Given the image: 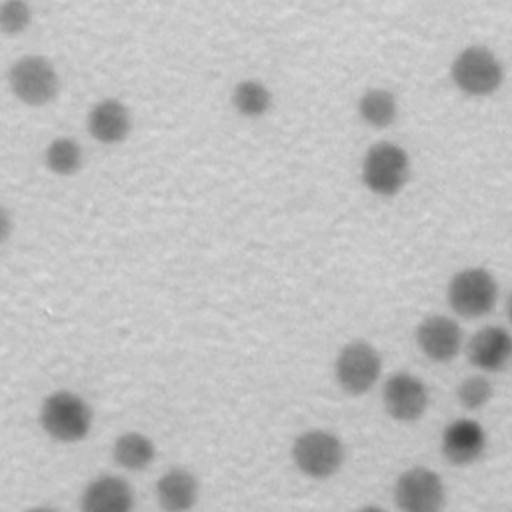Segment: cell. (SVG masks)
<instances>
[{"mask_svg":"<svg viewBox=\"0 0 512 512\" xmlns=\"http://www.w3.org/2000/svg\"><path fill=\"white\" fill-rule=\"evenodd\" d=\"M40 426L56 442H82L90 430L94 412L92 406L72 390H54L42 400Z\"/></svg>","mask_w":512,"mask_h":512,"instance_id":"1","label":"cell"},{"mask_svg":"<svg viewBox=\"0 0 512 512\" xmlns=\"http://www.w3.org/2000/svg\"><path fill=\"white\" fill-rule=\"evenodd\" d=\"M360 180L374 196L392 198L400 194L410 180L408 152L388 140L372 144L362 158Z\"/></svg>","mask_w":512,"mask_h":512,"instance_id":"2","label":"cell"},{"mask_svg":"<svg viewBox=\"0 0 512 512\" xmlns=\"http://www.w3.org/2000/svg\"><path fill=\"white\" fill-rule=\"evenodd\" d=\"M504 64L486 46H466L450 62V80L466 96H492L504 84Z\"/></svg>","mask_w":512,"mask_h":512,"instance_id":"3","label":"cell"},{"mask_svg":"<svg viewBox=\"0 0 512 512\" xmlns=\"http://www.w3.org/2000/svg\"><path fill=\"white\" fill-rule=\"evenodd\" d=\"M446 300L452 312L462 318H480L494 310L498 302V282L482 266L458 270L446 288Z\"/></svg>","mask_w":512,"mask_h":512,"instance_id":"4","label":"cell"},{"mask_svg":"<svg viewBox=\"0 0 512 512\" xmlns=\"http://www.w3.org/2000/svg\"><path fill=\"white\" fill-rule=\"evenodd\" d=\"M290 456L294 466L304 476L314 480H326L342 468L344 444L334 432L312 428L294 438Z\"/></svg>","mask_w":512,"mask_h":512,"instance_id":"5","label":"cell"},{"mask_svg":"<svg viewBox=\"0 0 512 512\" xmlns=\"http://www.w3.org/2000/svg\"><path fill=\"white\" fill-rule=\"evenodd\" d=\"M8 86L16 100L36 108L56 98L60 78L48 58L40 54H26L12 62L8 70Z\"/></svg>","mask_w":512,"mask_h":512,"instance_id":"6","label":"cell"},{"mask_svg":"<svg viewBox=\"0 0 512 512\" xmlns=\"http://www.w3.org/2000/svg\"><path fill=\"white\" fill-rule=\"evenodd\" d=\"M382 374L380 352L366 340H350L334 360V378L342 392L362 396L370 392Z\"/></svg>","mask_w":512,"mask_h":512,"instance_id":"7","label":"cell"},{"mask_svg":"<svg viewBox=\"0 0 512 512\" xmlns=\"http://www.w3.org/2000/svg\"><path fill=\"white\" fill-rule=\"evenodd\" d=\"M394 504L400 512H442L446 488L440 474L426 466L404 470L394 484Z\"/></svg>","mask_w":512,"mask_h":512,"instance_id":"8","label":"cell"},{"mask_svg":"<svg viewBox=\"0 0 512 512\" xmlns=\"http://www.w3.org/2000/svg\"><path fill=\"white\" fill-rule=\"evenodd\" d=\"M430 402L428 386L410 372H394L382 386V404L396 422H416Z\"/></svg>","mask_w":512,"mask_h":512,"instance_id":"9","label":"cell"},{"mask_svg":"<svg viewBox=\"0 0 512 512\" xmlns=\"http://www.w3.org/2000/svg\"><path fill=\"white\" fill-rule=\"evenodd\" d=\"M488 446L484 426L472 418H456L446 424L440 436V452L454 466H468L482 458Z\"/></svg>","mask_w":512,"mask_h":512,"instance_id":"10","label":"cell"},{"mask_svg":"<svg viewBox=\"0 0 512 512\" xmlns=\"http://www.w3.org/2000/svg\"><path fill=\"white\" fill-rule=\"evenodd\" d=\"M414 336L420 352L432 362L446 364L454 360L462 348V330L458 322L444 314L426 316L416 326Z\"/></svg>","mask_w":512,"mask_h":512,"instance_id":"11","label":"cell"},{"mask_svg":"<svg viewBox=\"0 0 512 512\" xmlns=\"http://www.w3.org/2000/svg\"><path fill=\"white\" fill-rule=\"evenodd\" d=\"M80 512H134V490L114 474L90 480L80 494Z\"/></svg>","mask_w":512,"mask_h":512,"instance_id":"12","label":"cell"},{"mask_svg":"<svg viewBox=\"0 0 512 512\" xmlns=\"http://www.w3.org/2000/svg\"><path fill=\"white\" fill-rule=\"evenodd\" d=\"M466 354L474 368L500 372L512 360V334L502 326H484L472 334Z\"/></svg>","mask_w":512,"mask_h":512,"instance_id":"13","label":"cell"},{"mask_svg":"<svg viewBox=\"0 0 512 512\" xmlns=\"http://www.w3.org/2000/svg\"><path fill=\"white\" fill-rule=\"evenodd\" d=\"M86 128L90 136L100 144H120L132 130V116L122 100L104 98L88 110Z\"/></svg>","mask_w":512,"mask_h":512,"instance_id":"14","label":"cell"},{"mask_svg":"<svg viewBox=\"0 0 512 512\" xmlns=\"http://www.w3.org/2000/svg\"><path fill=\"white\" fill-rule=\"evenodd\" d=\"M198 494L200 484L186 468H170L156 480V502L164 512H190Z\"/></svg>","mask_w":512,"mask_h":512,"instance_id":"15","label":"cell"},{"mask_svg":"<svg viewBox=\"0 0 512 512\" xmlns=\"http://www.w3.org/2000/svg\"><path fill=\"white\" fill-rule=\"evenodd\" d=\"M114 462L130 472L146 470L156 458V446L150 436L130 430L120 434L112 444Z\"/></svg>","mask_w":512,"mask_h":512,"instance_id":"16","label":"cell"},{"mask_svg":"<svg viewBox=\"0 0 512 512\" xmlns=\"http://www.w3.org/2000/svg\"><path fill=\"white\" fill-rule=\"evenodd\" d=\"M356 112L366 126L380 130L396 122L398 100L394 92L386 88H368L360 94L356 102Z\"/></svg>","mask_w":512,"mask_h":512,"instance_id":"17","label":"cell"},{"mask_svg":"<svg viewBox=\"0 0 512 512\" xmlns=\"http://www.w3.org/2000/svg\"><path fill=\"white\" fill-rule=\"evenodd\" d=\"M230 102L242 118H262L272 108V92L258 78H246L234 84Z\"/></svg>","mask_w":512,"mask_h":512,"instance_id":"18","label":"cell"},{"mask_svg":"<svg viewBox=\"0 0 512 512\" xmlns=\"http://www.w3.org/2000/svg\"><path fill=\"white\" fill-rule=\"evenodd\" d=\"M44 164L56 176H72L82 168V146L72 136H56L44 150Z\"/></svg>","mask_w":512,"mask_h":512,"instance_id":"19","label":"cell"},{"mask_svg":"<svg viewBox=\"0 0 512 512\" xmlns=\"http://www.w3.org/2000/svg\"><path fill=\"white\" fill-rule=\"evenodd\" d=\"M492 382L482 376V374H474L464 378L458 388H456V398L460 402L462 408L466 410H480L484 408L490 398H492Z\"/></svg>","mask_w":512,"mask_h":512,"instance_id":"20","label":"cell"},{"mask_svg":"<svg viewBox=\"0 0 512 512\" xmlns=\"http://www.w3.org/2000/svg\"><path fill=\"white\" fill-rule=\"evenodd\" d=\"M32 22V8L26 0H4L0 4V32L6 36L22 34Z\"/></svg>","mask_w":512,"mask_h":512,"instance_id":"21","label":"cell"},{"mask_svg":"<svg viewBox=\"0 0 512 512\" xmlns=\"http://www.w3.org/2000/svg\"><path fill=\"white\" fill-rule=\"evenodd\" d=\"M12 228H14L12 216H10V212L0 204V246L10 238Z\"/></svg>","mask_w":512,"mask_h":512,"instance_id":"22","label":"cell"},{"mask_svg":"<svg viewBox=\"0 0 512 512\" xmlns=\"http://www.w3.org/2000/svg\"><path fill=\"white\" fill-rule=\"evenodd\" d=\"M24 512H58L54 506H48V504H40V506H32V508H28V510H24Z\"/></svg>","mask_w":512,"mask_h":512,"instance_id":"23","label":"cell"},{"mask_svg":"<svg viewBox=\"0 0 512 512\" xmlns=\"http://www.w3.org/2000/svg\"><path fill=\"white\" fill-rule=\"evenodd\" d=\"M356 512H386V510H384V508H380V506H376V504H366V506L358 508Z\"/></svg>","mask_w":512,"mask_h":512,"instance_id":"24","label":"cell"},{"mask_svg":"<svg viewBox=\"0 0 512 512\" xmlns=\"http://www.w3.org/2000/svg\"><path fill=\"white\" fill-rule=\"evenodd\" d=\"M506 316H508V320H510V324H512V292H510V296H508V300H506Z\"/></svg>","mask_w":512,"mask_h":512,"instance_id":"25","label":"cell"},{"mask_svg":"<svg viewBox=\"0 0 512 512\" xmlns=\"http://www.w3.org/2000/svg\"><path fill=\"white\" fill-rule=\"evenodd\" d=\"M510 512H512V510H510Z\"/></svg>","mask_w":512,"mask_h":512,"instance_id":"26","label":"cell"}]
</instances>
